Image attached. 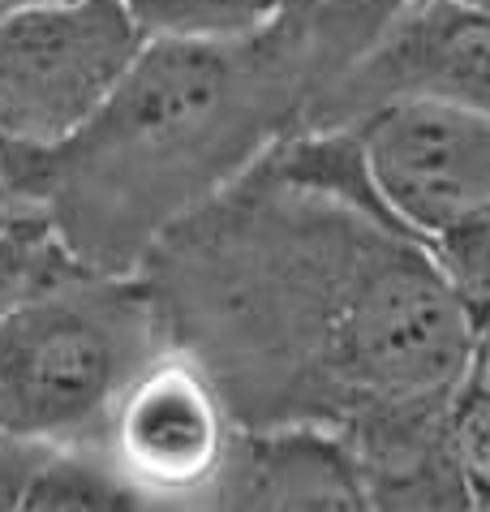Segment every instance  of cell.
Here are the masks:
<instances>
[{"mask_svg":"<svg viewBox=\"0 0 490 512\" xmlns=\"http://www.w3.org/2000/svg\"><path fill=\"white\" fill-rule=\"evenodd\" d=\"M271 151L138 267L168 340L211 375L241 431L349 435L452 409L473 375L478 323L435 250L288 177Z\"/></svg>","mask_w":490,"mask_h":512,"instance_id":"6da1fadb","label":"cell"},{"mask_svg":"<svg viewBox=\"0 0 490 512\" xmlns=\"http://www.w3.org/2000/svg\"><path fill=\"white\" fill-rule=\"evenodd\" d=\"M310 99L301 0L237 39L151 35L74 138L26 147L0 134V186L74 263L134 276L185 216L301 130Z\"/></svg>","mask_w":490,"mask_h":512,"instance_id":"7a4b0ae2","label":"cell"},{"mask_svg":"<svg viewBox=\"0 0 490 512\" xmlns=\"http://www.w3.org/2000/svg\"><path fill=\"white\" fill-rule=\"evenodd\" d=\"M164 349L147 280L65 254L0 319V431L48 452L99 448L129 383Z\"/></svg>","mask_w":490,"mask_h":512,"instance_id":"3957f363","label":"cell"},{"mask_svg":"<svg viewBox=\"0 0 490 512\" xmlns=\"http://www.w3.org/2000/svg\"><path fill=\"white\" fill-rule=\"evenodd\" d=\"M147 44L129 0H48L0 22V134L26 147L74 138Z\"/></svg>","mask_w":490,"mask_h":512,"instance_id":"277c9868","label":"cell"},{"mask_svg":"<svg viewBox=\"0 0 490 512\" xmlns=\"http://www.w3.org/2000/svg\"><path fill=\"white\" fill-rule=\"evenodd\" d=\"M379 207L426 246L490 211V117L452 104H387L353 125Z\"/></svg>","mask_w":490,"mask_h":512,"instance_id":"5b68a950","label":"cell"},{"mask_svg":"<svg viewBox=\"0 0 490 512\" xmlns=\"http://www.w3.org/2000/svg\"><path fill=\"white\" fill-rule=\"evenodd\" d=\"M237 435L241 426L211 375L172 345L129 383L95 452L151 500L203 508Z\"/></svg>","mask_w":490,"mask_h":512,"instance_id":"8992f818","label":"cell"},{"mask_svg":"<svg viewBox=\"0 0 490 512\" xmlns=\"http://www.w3.org/2000/svg\"><path fill=\"white\" fill-rule=\"evenodd\" d=\"M452 104L490 117V13L456 0H409L392 26L314 95L301 130H340L387 104Z\"/></svg>","mask_w":490,"mask_h":512,"instance_id":"52a82bcc","label":"cell"},{"mask_svg":"<svg viewBox=\"0 0 490 512\" xmlns=\"http://www.w3.org/2000/svg\"><path fill=\"white\" fill-rule=\"evenodd\" d=\"M203 512H374L353 444L323 426L241 431Z\"/></svg>","mask_w":490,"mask_h":512,"instance_id":"ba28073f","label":"cell"},{"mask_svg":"<svg viewBox=\"0 0 490 512\" xmlns=\"http://www.w3.org/2000/svg\"><path fill=\"white\" fill-rule=\"evenodd\" d=\"M344 439L357 452L374 512H473L452 448V409L379 418Z\"/></svg>","mask_w":490,"mask_h":512,"instance_id":"9c48e42d","label":"cell"},{"mask_svg":"<svg viewBox=\"0 0 490 512\" xmlns=\"http://www.w3.org/2000/svg\"><path fill=\"white\" fill-rule=\"evenodd\" d=\"M22 512H203V508H168L151 495L134 491L95 448L52 452L31 482Z\"/></svg>","mask_w":490,"mask_h":512,"instance_id":"30bf717a","label":"cell"},{"mask_svg":"<svg viewBox=\"0 0 490 512\" xmlns=\"http://www.w3.org/2000/svg\"><path fill=\"white\" fill-rule=\"evenodd\" d=\"M151 35L237 39L271 26L297 0H129Z\"/></svg>","mask_w":490,"mask_h":512,"instance_id":"8fae6325","label":"cell"},{"mask_svg":"<svg viewBox=\"0 0 490 512\" xmlns=\"http://www.w3.org/2000/svg\"><path fill=\"white\" fill-rule=\"evenodd\" d=\"M61 259H65L61 241L52 237V229L39 216L0 224V319H5Z\"/></svg>","mask_w":490,"mask_h":512,"instance_id":"7c38bea8","label":"cell"},{"mask_svg":"<svg viewBox=\"0 0 490 512\" xmlns=\"http://www.w3.org/2000/svg\"><path fill=\"white\" fill-rule=\"evenodd\" d=\"M430 250H435L443 276L452 280L456 297L465 302L469 319L482 332V323H490V211L430 241Z\"/></svg>","mask_w":490,"mask_h":512,"instance_id":"4fadbf2b","label":"cell"},{"mask_svg":"<svg viewBox=\"0 0 490 512\" xmlns=\"http://www.w3.org/2000/svg\"><path fill=\"white\" fill-rule=\"evenodd\" d=\"M452 448L469 482L473 512H490V392L473 379L452 405Z\"/></svg>","mask_w":490,"mask_h":512,"instance_id":"5bb4252c","label":"cell"},{"mask_svg":"<svg viewBox=\"0 0 490 512\" xmlns=\"http://www.w3.org/2000/svg\"><path fill=\"white\" fill-rule=\"evenodd\" d=\"M48 457H52L48 448H35L18 435L0 431V512H22L31 482Z\"/></svg>","mask_w":490,"mask_h":512,"instance_id":"9a60e30c","label":"cell"},{"mask_svg":"<svg viewBox=\"0 0 490 512\" xmlns=\"http://www.w3.org/2000/svg\"><path fill=\"white\" fill-rule=\"evenodd\" d=\"M473 383H482V388L490 392V323H482L478 332V358H473Z\"/></svg>","mask_w":490,"mask_h":512,"instance_id":"2e32d148","label":"cell"},{"mask_svg":"<svg viewBox=\"0 0 490 512\" xmlns=\"http://www.w3.org/2000/svg\"><path fill=\"white\" fill-rule=\"evenodd\" d=\"M22 216H35V211H26L18 198H13L5 186H0V224H13V220H22Z\"/></svg>","mask_w":490,"mask_h":512,"instance_id":"e0dca14e","label":"cell"},{"mask_svg":"<svg viewBox=\"0 0 490 512\" xmlns=\"http://www.w3.org/2000/svg\"><path fill=\"white\" fill-rule=\"evenodd\" d=\"M35 5H48V0H0V22L18 18V13H26V9H35Z\"/></svg>","mask_w":490,"mask_h":512,"instance_id":"ac0fdd59","label":"cell"},{"mask_svg":"<svg viewBox=\"0 0 490 512\" xmlns=\"http://www.w3.org/2000/svg\"><path fill=\"white\" fill-rule=\"evenodd\" d=\"M456 5H469V9H486L490 13V0H456Z\"/></svg>","mask_w":490,"mask_h":512,"instance_id":"d6986e66","label":"cell"}]
</instances>
